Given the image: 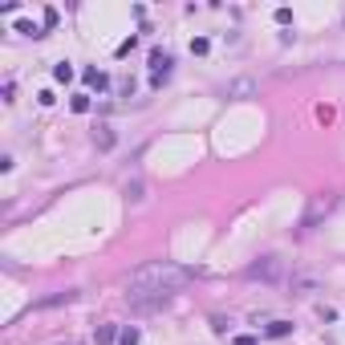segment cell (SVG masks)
<instances>
[{
    "mask_svg": "<svg viewBox=\"0 0 345 345\" xmlns=\"http://www.w3.org/2000/svg\"><path fill=\"white\" fill-rule=\"evenodd\" d=\"M195 281V268L175 264V260H146L142 268L130 272V288H155V292H179Z\"/></svg>",
    "mask_w": 345,
    "mask_h": 345,
    "instance_id": "obj_1",
    "label": "cell"
},
{
    "mask_svg": "<svg viewBox=\"0 0 345 345\" xmlns=\"http://www.w3.org/2000/svg\"><path fill=\"white\" fill-rule=\"evenodd\" d=\"M171 300H175L171 292H155V288H130V292H126L130 313H159V309H167Z\"/></svg>",
    "mask_w": 345,
    "mask_h": 345,
    "instance_id": "obj_2",
    "label": "cell"
},
{
    "mask_svg": "<svg viewBox=\"0 0 345 345\" xmlns=\"http://www.w3.org/2000/svg\"><path fill=\"white\" fill-rule=\"evenodd\" d=\"M285 276V260L281 256H260L244 268V281H260V285H276Z\"/></svg>",
    "mask_w": 345,
    "mask_h": 345,
    "instance_id": "obj_3",
    "label": "cell"
},
{
    "mask_svg": "<svg viewBox=\"0 0 345 345\" xmlns=\"http://www.w3.org/2000/svg\"><path fill=\"white\" fill-rule=\"evenodd\" d=\"M333 203H337V199H333L329 191H325V195H317V199L309 203V211H305V228H313L321 215H329V211H333Z\"/></svg>",
    "mask_w": 345,
    "mask_h": 345,
    "instance_id": "obj_4",
    "label": "cell"
},
{
    "mask_svg": "<svg viewBox=\"0 0 345 345\" xmlns=\"http://www.w3.org/2000/svg\"><path fill=\"white\" fill-rule=\"evenodd\" d=\"M171 69H175V53H167V49H150V73L171 77Z\"/></svg>",
    "mask_w": 345,
    "mask_h": 345,
    "instance_id": "obj_5",
    "label": "cell"
},
{
    "mask_svg": "<svg viewBox=\"0 0 345 345\" xmlns=\"http://www.w3.org/2000/svg\"><path fill=\"white\" fill-rule=\"evenodd\" d=\"M288 288H292V292H317V288H321V276H313V272L288 276Z\"/></svg>",
    "mask_w": 345,
    "mask_h": 345,
    "instance_id": "obj_6",
    "label": "cell"
},
{
    "mask_svg": "<svg viewBox=\"0 0 345 345\" xmlns=\"http://www.w3.org/2000/svg\"><path fill=\"white\" fill-rule=\"evenodd\" d=\"M114 142H118V134H114V126H94V146L98 150H114Z\"/></svg>",
    "mask_w": 345,
    "mask_h": 345,
    "instance_id": "obj_7",
    "label": "cell"
},
{
    "mask_svg": "<svg viewBox=\"0 0 345 345\" xmlns=\"http://www.w3.org/2000/svg\"><path fill=\"white\" fill-rule=\"evenodd\" d=\"M81 81H85L90 90H106V85H110V77H106L102 69H85V73H81Z\"/></svg>",
    "mask_w": 345,
    "mask_h": 345,
    "instance_id": "obj_8",
    "label": "cell"
},
{
    "mask_svg": "<svg viewBox=\"0 0 345 345\" xmlns=\"http://www.w3.org/2000/svg\"><path fill=\"white\" fill-rule=\"evenodd\" d=\"M118 337H122L118 325H98V333H94V341H98V345H114Z\"/></svg>",
    "mask_w": 345,
    "mask_h": 345,
    "instance_id": "obj_9",
    "label": "cell"
},
{
    "mask_svg": "<svg viewBox=\"0 0 345 345\" xmlns=\"http://www.w3.org/2000/svg\"><path fill=\"white\" fill-rule=\"evenodd\" d=\"M126 199H130V203H142V199H146V183H142V179H130V183H126Z\"/></svg>",
    "mask_w": 345,
    "mask_h": 345,
    "instance_id": "obj_10",
    "label": "cell"
},
{
    "mask_svg": "<svg viewBox=\"0 0 345 345\" xmlns=\"http://www.w3.org/2000/svg\"><path fill=\"white\" fill-rule=\"evenodd\" d=\"M256 90V81H248V77H240V81H231L228 85V98H248Z\"/></svg>",
    "mask_w": 345,
    "mask_h": 345,
    "instance_id": "obj_11",
    "label": "cell"
},
{
    "mask_svg": "<svg viewBox=\"0 0 345 345\" xmlns=\"http://www.w3.org/2000/svg\"><path fill=\"white\" fill-rule=\"evenodd\" d=\"M288 333H292V321H272L264 329V337H288Z\"/></svg>",
    "mask_w": 345,
    "mask_h": 345,
    "instance_id": "obj_12",
    "label": "cell"
},
{
    "mask_svg": "<svg viewBox=\"0 0 345 345\" xmlns=\"http://www.w3.org/2000/svg\"><path fill=\"white\" fill-rule=\"evenodd\" d=\"M69 110H73V114H85V110H90V94H73V98H69Z\"/></svg>",
    "mask_w": 345,
    "mask_h": 345,
    "instance_id": "obj_13",
    "label": "cell"
},
{
    "mask_svg": "<svg viewBox=\"0 0 345 345\" xmlns=\"http://www.w3.org/2000/svg\"><path fill=\"white\" fill-rule=\"evenodd\" d=\"M53 77H57V81H73V65H69V61L53 65Z\"/></svg>",
    "mask_w": 345,
    "mask_h": 345,
    "instance_id": "obj_14",
    "label": "cell"
},
{
    "mask_svg": "<svg viewBox=\"0 0 345 345\" xmlns=\"http://www.w3.org/2000/svg\"><path fill=\"white\" fill-rule=\"evenodd\" d=\"M118 341H122V345H138V329H134V325H126V329H122V337H118Z\"/></svg>",
    "mask_w": 345,
    "mask_h": 345,
    "instance_id": "obj_15",
    "label": "cell"
},
{
    "mask_svg": "<svg viewBox=\"0 0 345 345\" xmlns=\"http://www.w3.org/2000/svg\"><path fill=\"white\" fill-rule=\"evenodd\" d=\"M16 33H25V37H41V29H37L33 20H20V25H16Z\"/></svg>",
    "mask_w": 345,
    "mask_h": 345,
    "instance_id": "obj_16",
    "label": "cell"
},
{
    "mask_svg": "<svg viewBox=\"0 0 345 345\" xmlns=\"http://www.w3.org/2000/svg\"><path fill=\"white\" fill-rule=\"evenodd\" d=\"M118 94L130 98V94H134V77H118Z\"/></svg>",
    "mask_w": 345,
    "mask_h": 345,
    "instance_id": "obj_17",
    "label": "cell"
},
{
    "mask_svg": "<svg viewBox=\"0 0 345 345\" xmlns=\"http://www.w3.org/2000/svg\"><path fill=\"white\" fill-rule=\"evenodd\" d=\"M207 49H211V45H207V37H195V41H191V53H199V57H203Z\"/></svg>",
    "mask_w": 345,
    "mask_h": 345,
    "instance_id": "obj_18",
    "label": "cell"
},
{
    "mask_svg": "<svg viewBox=\"0 0 345 345\" xmlns=\"http://www.w3.org/2000/svg\"><path fill=\"white\" fill-rule=\"evenodd\" d=\"M235 345H260V341H256L252 333H244V337H235Z\"/></svg>",
    "mask_w": 345,
    "mask_h": 345,
    "instance_id": "obj_19",
    "label": "cell"
},
{
    "mask_svg": "<svg viewBox=\"0 0 345 345\" xmlns=\"http://www.w3.org/2000/svg\"><path fill=\"white\" fill-rule=\"evenodd\" d=\"M69 345H73V341H69Z\"/></svg>",
    "mask_w": 345,
    "mask_h": 345,
    "instance_id": "obj_20",
    "label": "cell"
}]
</instances>
